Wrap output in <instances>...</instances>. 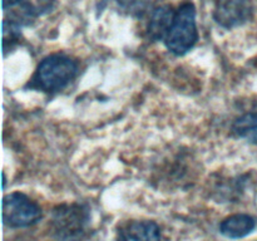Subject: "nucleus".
<instances>
[{"instance_id":"nucleus-1","label":"nucleus","mask_w":257,"mask_h":241,"mask_svg":"<svg viewBox=\"0 0 257 241\" xmlns=\"http://www.w3.org/2000/svg\"><path fill=\"white\" fill-rule=\"evenodd\" d=\"M79 73V64L69 55L55 53L38 64L28 87L44 93H57L67 88Z\"/></svg>"},{"instance_id":"nucleus-2","label":"nucleus","mask_w":257,"mask_h":241,"mask_svg":"<svg viewBox=\"0 0 257 241\" xmlns=\"http://www.w3.org/2000/svg\"><path fill=\"white\" fill-rule=\"evenodd\" d=\"M197 40L196 7L192 2H185L176 10L170 32L163 42L172 54L180 57L187 54L195 47Z\"/></svg>"},{"instance_id":"nucleus-3","label":"nucleus","mask_w":257,"mask_h":241,"mask_svg":"<svg viewBox=\"0 0 257 241\" xmlns=\"http://www.w3.org/2000/svg\"><path fill=\"white\" fill-rule=\"evenodd\" d=\"M90 220L89 208L84 203H63L52 211V231L54 237L69 240L82 238Z\"/></svg>"},{"instance_id":"nucleus-4","label":"nucleus","mask_w":257,"mask_h":241,"mask_svg":"<svg viewBox=\"0 0 257 241\" xmlns=\"http://www.w3.org/2000/svg\"><path fill=\"white\" fill-rule=\"evenodd\" d=\"M42 217V207L25 193L15 191L3 198V222L8 227H30L39 222Z\"/></svg>"},{"instance_id":"nucleus-5","label":"nucleus","mask_w":257,"mask_h":241,"mask_svg":"<svg viewBox=\"0 0 257 241\" xmlns=\"http://www.w3.org/2000/svg\"><path fill=\"white\" fill-rule=\"evenodd\" d=\"M252 15L251 0H216L212 17L218 25L232 29L250 22Z\"/></svg>"},{"instance_id":"nucleus-6","label":"nucleus","mask_w":257,"mask_h":241,"mask_svg":"<svg viewBox=\"0 0 257 241\" xmlns=\"http://www.w3.org/2000/svg\"><path fill=\"white\" fill-rule=\"evenodd\" d=\"M117 233L120 240H160L162 237L160 225L151 220L128 221L118 228Z\"/></svg>"},{"instance_id":"nucleus-7","label":"nucleus","mask_w":257,"mask_h":241,"mask_svg":"<svg viewBox=\"0 0 257 241\" xmlns=\"http://www.w3.org/2000/svg\"><path fill=\"white\" fill-rule=\"evenodd\" d=\"M256 218L247 213H235L226 217L218 226L221 235L228 238H241L256 228Z\"/></svg>"},{"instance_id":"nucleus-8","label":"nucleus","mask_w":257,"mask_h":241,"mask_svg":"<svg viewBox=\"0 0 257 241\" xmlns=\"http://www.w3.org/2000/svg\"><path fill=\"white\" fill-rule=\"evenodd\" d=\"M175 14L176 10H173L171 5H162L153 9L147 27L148 37L152 40H165L170 32Z\"/></svg>"},{"instance_id":"nucleus-9","label":"nucleus","mask_w":257,"mask_h":241,"mask_svg":"<svg viewBox=\"0 0 257 241\" xmlns=\"http://www.w3.org/2000/svg\"><path fill=\"white\" fill-rule=\"evenodd\" d=\"M232 132L237 137L257 146V112L241 115L233 122Z\"/></svg>"},{"instance_id":"nucleus-10","label":"nucleus","mask_w":257,"mask_h":241,"mask_svg":"<svg viewBox=\"0 0 257 241\" xmlns=\"http://www.w3.org/2000/svg\"><path fill=\"white\" fill-rule=\"evenodd\" d=\"M20 28L22 24L12 18H5L3 22V49L4 54H7L8 50L13 49L15 44H18V40L20 39Z\"/></svg>"},{"instance_id":"nucleus-11","label":"nucleus","mask_w":257,"mask_h":241,"mask_svg":"<svg viewBox=\"0 0 257 241\" xmlns=\"http://www.w3.org/2000/svg\"><path fill=\"white\" fill-rule=\"evenodd\" d=\"M23 0H3V9L7 12L8 9H12V8L17 7L18 4H20Z\"/></svg>"},{"instance_id":"nucleus-12","label":"nucleus","mask_w":257,"mask_h":241,"mask_svg":"<svg viewBox=\"0 0 257 241\" xmlns=\"http://www.w3.org/2000/svg\"><path fill=\"white\" fill-rule=\"evenodd\" d=\"M5 186H7V176L3 172V188H5Z\"/></svg>"}]
</instances>
